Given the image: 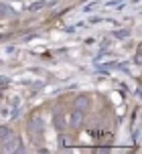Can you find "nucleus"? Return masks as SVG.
Wrapping results in <instances>:
<instances>
[{
  "label": "nucleus",
  "mask_w": 142,
  "mask_h": 154,
  "mask_svg": "<svg viewBox=\"0 0 142 154\" xmlns=\"http://www.w3.org/2000/svg\"><path fill=\"white\" fill-rule=\"evenodd\" d=\"M4 152L12 154V152H23V144H20V138L18 136H10V138L4 140Z\"/></svg>",
  "instance_id": "obj_1"
},
{
  "label": "nucleus",
  "mask_w": 142,
  "mask_h": 154,
  "mask_svg": "<svg viewBox=\"0 0 142 154\" xmlns=\"http://www.w3.org/2000/svg\"><path fill=\"white\" fill-rule=\"evenodd\" d=\"M29 134L32 136V140L35 142H41V134H43V122H41L39 118H35L31 122V126H29Z\"/></svg>",
  "instance_id": "obj_2"
},
{
  "label": "nucleus",
  "mask_w": 142,
  "mask_h": 154,
  "mask_svg": "<svg viewBox=\"0 0 142 154\" xmlns=\"http://www.w3.org/2000/svg\"><path fill=\"white\" fill-rule=\"evenodd\" d=\"M81 124H83V112H81V109H75V112L71 114V126H73V128H79Z\"/></svg>",
  "instance_id": "obj_3"
},
{
  "label": "nucleus",
  "mask_w": 142,
  "mask_h": 154,
  "mask_svg": "<svg viewBox=\"0 0 142 154\" xmlns=\"http://www.w3.org/2000/svg\"><path fill=\"white\" fill-rule=\"evenodd\" d=\"M87 108H89V97H85V95H79L77 100H75V109H81V112H85Z\"/></svg>",
  "instance_id": "obj_4"
},
{
  "label": "nucleus",
  "mask_w": 142,
  "mask_h": 154,
  "mask_svg": "<svg viewBox=\"0 0 142 154\" xmlns=\"http://www.w3.org/2000/svg\"><path fill=\"white\" fill-rule=\"evenodd\" d=\"M45 6H47L45 0H37V2H32L31 6H29V10H31V12H39V10H43Z\"/></svg>",
  "instance_id": "obj_5"
},
{
  "label": "nucleus",
  "mask_w": 142,
  "mask_h": 154,
  "mask_svg": "<svg viewBox=\"0 0 142 154\" xmlns=\"http://www.w3.org/2000/svg\"><path fill=\"white\" fill-rule=\"evenodd\" d=\"M12 136V130L8 128V126H0V142H4L6 138Z\"/></svg>",
  "instance_id": "obj_6"
},
{
  "label": "nucleus",
  "mask_w": 142,
  "mask_h": 154,
  "mask_svg": "<svg viewBox=\"0 0 142 154\" xmlns=\"http://www.w3.org/2000/svg\"><path fill=\"white\" fill-rule=\"evenodd\" d=\"M0 14H4V16H12L14 12L10 10V6H6V4H0Z\"/></svg>",
  "instance_id": "obj_7"
},
{
  "label": "nucleus",
  "mask_w": 142,
  "mask_h": 154,
  "mask_svg": "<svg viewBox=\"0 0 142 154\" xmlns=\"http://www.w3.org/2000/svg\"><path fill=\"white\" fill-rule=\"evenodd\" d=\"M53 122H55V128H57V130H63V126H65V124H63V118H61L59 114L55 116V120H53Z\"/></svg>",
  "instance_id": "obj_8"
},
{
  "label": "nucleus",
  "mask_w": 142,
  "mask_h": 154,
  "mask_svg": "<svg viewBox=\"0 0 142 154\" xmlns=\"http://www.w3.org/2000/svg\"><path fill=\"white\" fill-rule=\"evenodd\" d=\"M114 35H116L118 38H126V37H128V31H116Z\"/></svg>",
  "instance_id": "obj_9"
},
{
  "label": "nucleus",
  "mask_w": 142,
  "mask_h": 154,
  "mask_svg": "<svg viewBox=\"0 0 142 154\" xmlns=\"http://www.w3.org/2000/svg\"><path fill=\"white\" fill-rule=\"evenodd\" d=\"M0 41H2V35H0Z\"/></svg>",
  "instance_id": "obj_10"
}]
</instances>
